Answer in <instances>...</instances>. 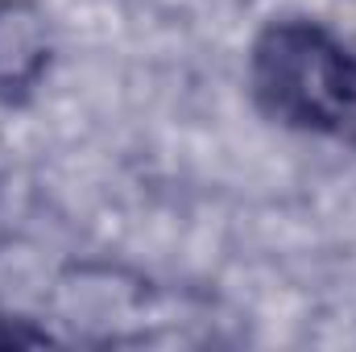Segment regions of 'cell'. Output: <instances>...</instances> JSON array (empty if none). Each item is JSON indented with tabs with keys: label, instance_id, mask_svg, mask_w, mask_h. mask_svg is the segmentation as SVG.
<instances>
[{
	"label": "cell",
	"instance_id": "1",
	"mask_svg": "<svg viewBox=\"0 0 356 352\" xmlns=\"http://www.w3.org/2000/svg\"><path fill=\"white\" fill-rule=\"evenodd\" d=\"M253 91L290 129L356 137V54L315 21H273L257 38Z\"/></svg>",
	"mask_w": 356,
	"mask_h": 352
},
{
	"label": "cell",
	"instance_id": "2",
	"mask_svg": "<svg viewBox=\"0 0 356 352\" xmlns=\"http://www.w3.org/2000/svg\"><path fill=\"white\" fill-rule=\"evenodd\" d=\"M50 67V25L33 0H0V95L21 99Z\"/></svg>",
	"mask_w": 356,
	"mask_h": 352
}]
</instances>
